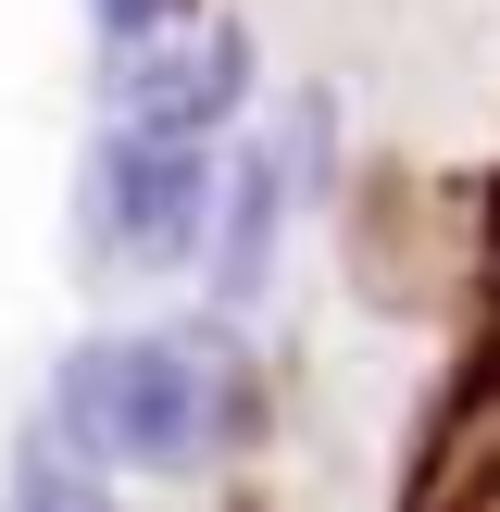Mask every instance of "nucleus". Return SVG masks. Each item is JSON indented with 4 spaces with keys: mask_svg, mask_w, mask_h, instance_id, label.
<instances>
[{
    "mask_svg": "<svg viewBox=\"0 0 500 512\" xmlns=\"http://www.w3.org/2000/svg\"><path fill=\"white\" fill-rule=\"evenodd\" d=\"M250 425H263V388L225 325H113V338L63 350L38 438H63L100 475H200Z\"/></svg>",
    "mask_w": 500,
    "mask_h": 512,
    "instance_id": "obj_1",
    "label": "nucleus"
},
{
    "mask_svg": "<svg viewBox=\"0 0 500 512\" xmlns=\"http://www.w3.org/2000/svg\"><path fill=\"white\" fill-rule=\"evenodd\" d=\"M325 138H338V113H325V88H300V100H275V138H250L238 163H225L213 238H200V288H213V313H238V300L275 288L288 225L325 200Z\"/></svg>",
    "mask_w": 500,
    "mask_h": 512,
    "instance_id": "obj_2",
    "label": "nucleus"
},
{
    "mask_svg": "<svg viewBox=\"0 0 500 512\" xmlns=\"http://www.w3.org/2000/svg\"><path fill=\"white\" fill-rule=\"evenodd\" d=\"M213 188H225V163L200 138H125V125H113V138L88 150V250H100V263H138V275L200 263Z\"/></svg>",
    "mask_w": 500,
    "mask_h": 512,
    "instance_id": "obj_3",
    "label": "nucleus"
},
{
    "mask_svg": "<svg viewBox=\"0 0 500 512\" xmlns=\"http://www.w3.org/2000/svg\"><path fill=\"white\" fill-rule=\"evenodd\" d=\"M250 75H263V50H250L238 13H175V25H150V38H125L113 125L125 138H200L213 150L225 125L250 113Z\"/></svg>",
    "mask_w": 500,
    "mask_h": 512,
    "instance_id": "obj_4",
    "label": "nucleus"
},
{
    "mask_svg": "<svg viewBox=\"0 0 500 512\" xmlns=\"http://www.w3.org/2000/svg\"><path fill=\"white\" fill-rule=\"evenodd\" d=\"M0 512H125V500H113V475H100V463H75L63 438H25L13 500H0Z\"/></svg>",
    "mask_w": 500,
    "mask_h": 512,
    "instance_id": "obj_5",
    "label": "nucleus"
},
{
    "mask_svg": "<svg viewBox=\"0 0 500 512\" xmlns=\"http://www.w3.org/2000/svg\"><path fill=\"white\" fill-rule=\"evenodd\" d=\"M88 13H100V25H113V38H125V0H88Z\"/></svg>",
    "mask_w": 500,
    "mask_h": 512,
    "instance_id": "obj_6",
    "label": "nucleus"
}]
</instances>
